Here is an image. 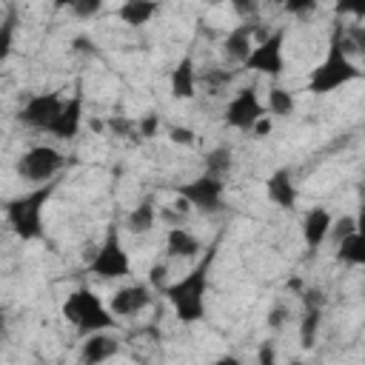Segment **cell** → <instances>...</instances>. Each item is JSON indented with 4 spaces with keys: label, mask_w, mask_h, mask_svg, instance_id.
<instances>
[{
    "label": "cell",
    "mask_w": 365,
    "mask_h": 365,
    "mask_svg": "<svg viewBox=\"0 0 365 365\" xmlns=\"http://www.w3.org/2000/svg\"><path fill=\"white\" fill-rule=\"evenodd\" d=\"M120 351V339L106 334V331H94L86 336L83 348H80V362L83 365H97V362H106L111 359L114 354Z\"/></svg>",
    "instance_id": "obj_16"
},
{
    "label": "cell",
    "mask_w": 365,
    "mask_h": 365,
    "mask_svg": "<svg viewBox=\"0 0 365 365\" xmlns=\"http://www.w3.org/2000/svg\"><path fill=\"white\" fill-rule=\"evenodd\" d=\"M54 191H57V180H48L6 202V222L20 240L31 242L43 237V208Z\"/></svg>",
    "instance_id": "obj_3"
},
{
    "label": "cell",
    "mask_w": 365,
    "mask_h": 365,
    "mask_svg": "<svg viewBox=\"0 0 365 365\" xmlns=\"http://www.w3.org/2000/svg\"><path fill=\"white\" fill-rule=\"evenodd\" d=\"M265 114V106L259 103V94L254 86H245L234 94V100L225 108V123L240 131H251V125Z\"/></svg>",
    "instance_id": "obj_9"
},
{
    "label": "cell",
    "mask_w": 365,
    "mask_h": 365,
    "mask_svg": "<svg viewBox=\"0 0 365 365\" xmlns=\"http://www.w3.org/2000/svg\"><path fill=\"white\" fill-rule=\"evenodd\" d=\"M14 31H17V14H14V11H9V17H6V20H0V63L11 54Z\"/></svg>",
    "instance_id": "obj_26"
},
{
    "label": "cell",
    "mask_w": 365,
    "mask_h": 365,
    "mask_svg": "<svg viewBox=\"0 0 365 365\" xmlns=\"http://www.w3.org/2000/svg\"><path fill=\"white\" fill-rule=\"evenodd\" d=\"M271 117H288L294 111V94L282 86H271L268 91V108H265Z\"/></svg>",
    "instance_id": "obj_24"
},
{
    "label": "cell",
    "mask_w": 365,
    "mask_h": 365,
    "mask_svg": "<svg viewBox=\"0 0 365 365\" xmlns=\"http://www.w3.org/2000/svg\"><path fill=\"white\" fill-rule=\"evenodd\" d=\"M285 319H288V308H282V305L271 308V314H268V325H271V328H282Z\"/></svg>",
    "instance_id": "obj_36"
},
{
    "label": "cell",
    "mask_w": 365,
    "mask_h": 365,
    "mask_svg": "<svg viewBox=\"0 0 365 365\" xmlns=\"http://www.w3.org/2000/svg\"><path fill=\"white\" fill-rule=\"evenodd\" d=\"M359 228V220L356 217H351V214H342L336 222L331 220V228H328V237H334V242H339L342 237H348V234H354Z\"/></svg>",
    "instance_id": "obj_28"
},
{
    "label": "cell",
    "mask_w": 365,
    "mask_h": 365,
    "mask_svg": "<svg viewBox=\"0 0 365 365\" xmlns=\"http://www.w3.org/2000/svg\"><path fill=\"white\" fill-rule=\"evenodd\" d=\"M277 359V351H274V342H265L262 348H259V362L262 365H271Z\"/></svg>",
    "instance_id": "obj_37"
},
{
    "label": "cell",
    "mask_w": 365,
    "mask_h": 365,
    "mask_svg": "<svg viewBox=\"0 0 365 365\" xmlns=\"http://www.w3.org/2000/svg\"><path fill=\"white\" fill-rule=\"evenodd\" d=\"M328 228H331V214H328V208L314 205V208L305 214V222H302L305 245H308L311 251H317V248L328 240Z\"/></svg>",
    "instance_id": "obj_17"
},
{
    "label": "cell",
    "mask_w": 365,
    "mask_h": 365,
    "mask_svg": "<svg viewBox=\"0 0 365 365\" xmlns=\"http://www.w3.org/2000/svg\"><path fill=\"white\" fill-rule=\"evenodd\" d=\"M3 331H6V308H0V336H3Z\"/></svg>",
    "instance_id": "obj_39"
},
{
    "label": "cell",
    "mask_w": 365,
    "mask_h": 365,
    "mask_svg": "<svg viewBox=\"0 0 365 365\" xmlns=\"http://www.w3.org/2000/svg\"><path fill=\"white\" fill-rule=\"evenodd\" d=\"M151 299H154L151 297V285H143V282L123 285L111 297V314L114 317H137L140 311H145L151 305Z\"/></svg>",
    "instance_id": "obj_13"
},
{
    "label": "cell",
    "mask_w": 365,
    "mask_h": 365,
    "mask_svg": "<svg viewBox=\"0 0 365 365\" xmlns=\"http://www.w3.org/2000/svg\"><path fill=\"white\" fill-rule=\"evenodd\" d=\"M74 0H54V9H66V6H71Z\"/></svg>",
    "instance_id": "obj_40"
},
{
    "label": "cell",
    "mask_w": 365,
    "mask_h": 365,
    "mask_svg": "<svg viewBox=\"0 0 365 365\" xmlns=\"http://www.w3.org/2000/svg\"><path fill=\"white\" fill-rule=\"evenodd\" d=\"M282 43H285V29H277L271 37H265L257 48H251V54L245 57V68L259 71V74H271L279 77L285 68V57H282Z\"/></svg>",
    "instance_id": "obj_8"
},
{
    "label": "cell",
    "mask_w": 365,
    "mask_h": 365,
    "mask_svg": "<svg viewBox=\"0 0 365 365\" xmlns=\"http://www.w3.org/2000/svg\"><path fill=\"white\" fill-rule=\"evenodd\" d=\"M265 188H268V200L285 211L297 208V200H299V188L297 182L291 180V171L288 168H277L268 180H265Z\"/></svg>",
    "instance_id": "obj_14"
},
{
    "label": "cell",
    "mask_w": 365,
    "mask_h": 365,
    "mask_svg": "<svg viewBox=\"0 0 365 365\" xmlns=\"http://www.w3.org/2000/svg\"><path fill=\"white\" fill-rule=\"evenodd\" d=\"M60 106H63V97H60L57 91L34 94V97H29V103L20 108L17 120H20L23 125H29V128H40V131H46L48 123L54 120V114L60 111Z\"/></svg>",
    "instance_id": "obj_10"
},
{
    "label": "cell",
    "mask_w": 365,
    "mask_h": 365,
    "mask_svg": "<svg viewBox=\"0 0 365 365\" xmlns=\"http://www.w3.org/2000/svg\"><path fill=\"white\" fill-rule=\"evenodd\" d=\"M108 128L114 131V137H123V140H131V143H140V131H137V123L123 117V114H114L108 117Z\"/></svg>",
    "instance_id": "obj_27"
},
{
    "label": "cell",
    "mask_w": 365,
    "mask_h": 365,
    "mask_svg": "<svg viewBox=\"0 0 365 365\" xmlns=\"http://www.w3.org/2000/svg\"><path fill=\"white\" fill-rule=\"evenodd\" d=\"M231 80H234V71H231V68H205V71L197 77V83H202L208 94H220L222 88L231 86Z\"/></svg>",
    "instance_id": "obj_25"
},
{
    "label": "cell",
    "mask_w": 365,
    "mask_h": 365,
    "mask_svg": "<svg viewBox=\"0 0 365 365\" xmlns=\"http://www.w3.org/2000/svg\"><path fill=\"white\" fill-rule=\"evenodd\" d=\"M234 165V154L228 145H220V148H211L205 154V174H214V177H225Z\"/></svg>",
    "instance_id": "obj_23"
},
{
    "label": "cell",
    "mask_w": 365,
    "mask_h": 365,
    "mask_svg": "<svg viewBox=\"0 0 365 365\" xmlns=\"http://www.w3.org/2000/svg\"><path fill=\"white\" fill-rule=\"evenodd\" d=\"M154 220H157V202L154 197H145L125 214V228L131 234H148L154 228Z\"/></svg>",
    "instance_id": "obj_21"
},
{
    "label": "cell",
    "mask_w": 365,
    "mask_h": 365,
    "mask_svg": "<svg viewBox=\"0 0 365 365\" xmlns=\"http://www.w3.org/2000/svg\"><path fill=\"white\" fill-rule=\"evenodd\" d=\"M282 3V9L288 11V14H294V17H308V14H314L317 11V0H279Z\"/></svg>",
    "instance_id": "obj_29"
},
{
    "label": "cell",
    "mask_w": 365,
    "mask_h": 365,
    "mask_svg": "<svg viewBox=\"0 0 365 365\" xmlns=\"http://www.w3.org/2000/svg\"><path fill=\"white\" fill-rule=\"evenodd\" d=\"M148 285L163 294V288L168 285V265H165V262H154V265L148 268Z\"/></svg>",
    "instance_id": "obj_32"
},
{
    "label": "cell",
    "mask_w": 365,
    "mask_h": 365,
    "mask_svg": "<svg viewBox=\"0 0 365 365\" xmlns=\"http://www.w3.org/2000/svg\"><path fill=\"white\" fill-rule=\"evenodd\" d=\"M103 3H106V0H74V3H71V11H74L77 17H83V20H91V17L100 14Z\"/></svg>",
    "instance_id": "obj_31"
},
{
    "label": "cell",
    "mask_w": 365,
    "mask_h": 365,
    "mask_svg": "<svg viewBox=\"0 0 365 365\" xmlns=\"http://www.w3.org/2000/svg\"><path fill=\"white\" fill-rule=\"evenodd\" d=\"M83 125V94H74L68 100H63L60 111L54 114V120L48 123V134H54L57 140H74L80 134Z\"/></svg>",
    "instance_id": "obj_12"
},
{
    "label": "cell",
    "mask_w": 365,
    "mask_h": 365,
    "mask_svg": "<svg viewBox=\"0 0 365 365\" xmlns=\"http://www.w3.org/2000/svg\"><path fill=\"white\" fill-rule=\"evenodd\" d=\"M157 128H160V114H145L143 120H137V131H140V140H148V137H154L157 134Z\"/></svg>",
    "instance_id": "obj_34"
},
{
    "label": "cell",
    "mask_w": 365,
    "mask_h": 365,
    "mask_svg": "<svg viewBox=\"0 0 365 365\" xmlns=\"http://www.w3.org/2000/svg\"><path fill=\"white\" fill-rule=\"evenodd\" d=\"M334 11L336 14H354L356 20H362L365 17V0H336Z\"/></svg>",
    "instance_id": "obj_33"
},
{
    "label": "cell",
    "mask_w": 365,
    "mask_h": 365,
    "mask_svg": "<svg viewBox=\"0 0 365 365\" xmlns=\"http://www.w3.org/2000/svg\"><path fill=\"white\" fill-rule=\"evenodd\" d=\"M168 140H171V143H177V145H194V140H197V134H194L191 128H182V125H174V128L168 131Z\"/></svg>",
    "instance_id": "obj_35"
},
{
    "label": "cell",
    "mask_w": 365,
    "mask_h": 365,
    "mask_svg": "<svg viewBox=\"0 0 365 365\" xmlns=\"http://www.w3.org/2000/svg\"><path fill=\"white\" fill-rule=\"evenodd\" d=\"M217 259V242L205 248V257L177 282H168L163 288V297L171 302L180 322H200L205 319V291H208V274Z\"/></svg>",
    "instance_id": "obj_1"
},
{
    "label": "cell",
    "mask_w": 365,
    "mask_h": 365,
    "mask_svg": "<svg viewBox=\"0 0 365 365\" xmlns=\"http://www.w3.org/2000/svg\"><path fill=\"white\" fill-rule=\"evenodd\" d=\"M88 271L100 279H123L131 274V262H128V254L120 242V228L117 225H108L100 248L94 251L91 262H88Z\"/></svg>",
    "instance_id": "obj_5"
},
{
    "label": "cell",
    "mask_w": 365,
    "mask_h": 365,
    "mask_svg": "<svg viewBox=\"0 0 365 365\" xmlns=\"http://www.w3.org/2000/svg\"><path fill=\"white\" fill-rule=\"evenodd\" d=\"M302 294V319H299V342L302 348H314L317 336H319V325H322V305H325V294L319 288H308L299 291Z\"/></svg>",
    "instance_id": "obj_11"
},
{
    "label": "cell",
    "mask_w": 365,
    "mask_h": 365,
    "mask_svg": "<svg viewBox=\"0 0 365 365\" xmlns=\"http://www.w3.org/2000/svg\"><path fill=\"white\" fill-rule=\"evenodd\" d=\"M160 11V0H123V6L117 9V17L125 23V26H145L154 14Z\"/></svg>",
    "instance_id": "obj_19"
},
{
    "label": "cell",
    "mask_w": 365,
    "mask_h": 365,
    "mask_svg": "<svg viewBox=\"0 0 365 365\" xmlns=\"http://www.w3.org/2000/svg\"><path fill=\"white\" fill-rule=\"evenodd\" d=\"M171 94L177 100H191L197 94V68H194V60L188 54L171 71Z\"/></svg>",
    "instance_id": "obj_18"
},
{
    "label": "cell",
    "mask_w": 365,
    "mask_h": 365,
    "mask_svg": "<svg viewBox=\"0 0 365 365\" xmlns=\"http://www.w3.org/2000/svg\"><path fill=\"white\" fill-rule=\"evenodd\" d=\"M222 177H214V174H202L191 182H182V185H174V194L182 197L191 208H200L205 214H217L222 211Z\"/></svg>",
    "instance_id": "obj_7"
},
{
    "label": "cell",
    "mask_w": 365,
    "mask_h": 365,
    "mask_svg": "<svg viewBox=\"0 0 365 365\" xmlns=\"http://www.w3.org/2000/svg\"><path fill=\"white\" fill-rule=\"evenodd\" d=\"M342 34H345V26L334 23V31H331V40H328V54L308 77V91L311 94H328L334 88L362 77V68L351 60V54L342 46Z\"/></svg>",
    "instance_id": "obj_2"
},
{
    "label": "cell",
    "mask_w": 365,
    "mask_h": 365,
    "mask_svg": "<svg viewBox=\"0 0 365 365\" xmlns=\"http://www.w3.org/2000/svg\"><path fill=\"white\" fill-rule=\"evenodd\" d=\"M234 14L242 20H257L259 17V0H228Z\"/></svg>",
    "instance_id": "obj_30"
},
{
    "label": "cell",
    "mask_w": 365,
    "mask_h": 365,
    "mask_svg": "<svg viewBox=\"0 0 365 365\" xmlns=\"http://www.w3.org/2000/svg\"><path fill=\"white\" fill-rule=\"evenodd\" d=\"M200 240L191 234V231H185V228H171L168 234H165V251H168V257L171 259H188V257H194V254H200Z\"/></svg>",
    "instance_id": "obj_20"
},
{
    "label": "cell",
    "mask_w": 365,
    "mask_h": 365,
    "mask_svg": "<svg viewBox=\"0 0 365 365\" xmlns=\"http://www.w3.org/2000/svg\"><path fill=\"white\" fill-rule=\"evenodd\" d=\"M251 131H254V134H259V137H265V134L271 131V120H268V117L262 114V117H259V120H257V123L251 125Z\"/></svg>",
    "instance_id": "obj_38"
},
{
    "label": "cell",
    "mask_w": 365,
    "mask_h": 365,
    "mask_svg": "<svg viewBox=\"0 0 365 365\" xmlns=\"http://www.w3.org/2000/svg\"><path fill=\"white\" fill-rule=\"evenodd\" d=\"M66 165V157L51 148V145H31L29 151H23L14 163V171L17 177H23L26 182H48V180H57V174L63 171Z\"/></svg>",
    "instance_id": "obj_6"
},
{
    "label": "cell",
    "mask_w": 365,
    "mask_h": 365,
    "mask_svg": "<svg viewBox=\"0 0 365 365\" xmlns=\"http://www.w3.org/2000/svg\"><path fill=\"white\" fill-rule=\"evenodd\" d=\"M63 317H66V322H71L77 328L80 336H88L94 331H108L114 325V314L106 311L103 299L88 285H80L66 297Z\"/></svg>",
    "instance_id": "obj_4"
},
{
    "label": "cell",
    "mask_w": 365,
    "mask_h": 365,
    "mask_svg": "<svg viewBox=\"0 0 365 365\" xmlns=\"http://www.w3.org/2000/svg\"><path fill=\"white\" fill-rule=\"evenodd\" d=\"M254 31H257V23L254 20H245L240 23L234 31H228V37L222 40V57L228 63H245V57L251 54V40H254Z\"/></svg>",
    "instance_id": "obj_15"
},
{
    "label": "cell",
    "mask_w": 365,
    "mask_h": 365,
    "mask_svg": "<svg viewBox=\"0 0 365 365\" xmlns=\"http://www.w3.org/2000/svg\"><path fill=\"white\" fill-rule=\"evenodd\" d=\"M336 259L345 265H362L365 262V240H362L359 228L336 242Z\"/></svg>",
    "instance_id": "obj_22"
}]
</instances>
